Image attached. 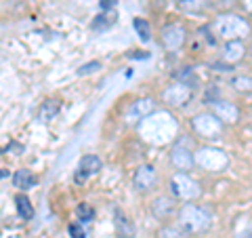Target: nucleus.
<instances>
[{
	"mask_svg": "<svg viewBox=\"0 0 252 238\" xmlns=\"http://www.w3.org/2000/svg\"><path fill=\"white\" fill-rule=\"evenodd\" d=\"M215 32L229 42V40H238V38L246 36L250 32V28H248V23L244 21L242 17H238V15H223V17L217 19Z\"/></svg>",
	"mask_w": 252,
	"mask_h": 238,
	"instance_id": "f03ea898",
	"label": "nucleus"
},
{
	"mask_svg": "<svg viewBox=\"0 0 252 238\" xmlns=\"http://www.w3.org/2000/svg\"><path fill=\"white\" fill-rule=\"evenodd\" d=\"M235 2V0H217V4L219 6H231Z\"/></svg>",
	"mask_w": 252,
	"mask_h": 238,
	"instance_id": "7c9ffc66",
	"label": "nucleus"
},
{
	"mask_svg": "<svg viewBox=\"0 0 252 238\" xmlns=\"http://www.w3.org/2000/svg\"><path fill=\"white\" fill-rule=\"evenodd\" d=\"M36 175L32 171H28V169H21V171H17L15 173V177H13V184H15V188H21V190H30V188H34L36 186Z\"/></svg>",
	"mask_w": 252,
	"mask_h": 238,
	"instance_id": "dca6fc26",
	"label": "nucleus"
},
{
	"mask_svg": "<svg viewBox=\"0 0 252 238\" xmlns=\"http://www.w3.org/2000/svg\"><path fill=\"white\" fill-rule=\"evenodd\" d=\"M208 0H181V9L187 13H202L206 11Z\"/></svg>",
	"mask_w": 252,
	"mask_h": 238,
	"instance_id": "412c9836",
	"label": "nucleus"
},
{
	"mask_svg": "<svg viewBox=\"0 0 252 238\" xmlns=\"http://www.w3.org/2000/svg\"><path fill=\"white\" fill-rule=\"evenodd\" d=\"M244 4H246L248 11H252V0H244Z\"/></svg>",
	"mask_w": 252,
	"mask_h": 238,
	"instance_id": "473e14b6",
	"label": "nucleus"
},
{
	"mask_svg": "<svg viewBox=\"0 0 252 238\" xmlns=\"http://www.w3.org/2000/svg\"><path fill=\"white\" fill-rule=\"evenodd\" d=\"M76 217H78V221H82V224H86V221H93L94 211H93L91 204L82 202V204H78V207H76Z\"/></svg>",
	"mask_w": 252,
	"mask_h": 238,
	"instance_id": "4be33fe9",
	"label": "nucleus"
},
{
	"mask_svg": "<svg viewBox=\"0 0 252 238\" xmlns=\"http://www.w3.org/2000/svg\"><path fill=\"white\" fill-rule=\"evenodd\" d=\"M156 184V169L152 164H143L139 166L135 173V186L137 190H149Z\"/></svg>",
	"mask_w": 252,
	"mask_h": 238,
	"instance_id": "6e6552de",
	"label": "nucleus"
},
{
	"mask_svg": "<svg viewBox=\"0 0 252 238\" xmlns=\"http://www.w3.org/2000/svg\"><path fill=\"white\" fill-rule=\"evenodd\" d=\"M215 114L220 120H227V122L238 120V108L233 104H225V101H215Z\"/></svg>",
	"mask_w": 252,
	"mask_h": 238,
	"instance_id": "ddd939ff",
	"label": "nucleus"
},
{
	"mask_svg": "<svg viewBox=\"0 0 252 238\" xmlns=\"http://www.w3.org/2000/svg\"><path fill=\"white\" fill-rule=\"evenodd\" d=\"M238 238H252V228H248V230H244V232L238 236Z\"/></svg>",
	"mask_w": 252,
	"mask_h": 238,
	"instance_id": "2f4dec72",
	"label": "nucleus"
},
{
	"mask_svg": "<svg viewBox=\"0 0 252 238\" xmlns=\"http://www.w3.org/2000/svg\"><path fill=\"white\" fill-rule=\"evenodd\" d=\"M212 70H217V72H231V63H227V66H225V63H212V66H210Z\"/></svg>",
	"mask_w": 252,
	"mask_h": 238,
	"instance_id": "cd10ccee",
	"label": "nucleus"
},
{
	"mask_svg": "<svg viewBox=\"0 0 252 238\" xmlns=\"http://www.w3.org/2000/svg\"><path fill=\"white\" fill-rule=\"evenodd\" d=\"M179 226L183 228L189 236L202 234L212 226V219L204 209L193 207V204H185V207L179 211Z\"/></svg>",
	"mask_w": 252,
	"mask_h": 238,
	"instance_id": "f257e3e1",
	"label": "nucleus"
},
{
	"mask_svg": "<svg viewBox=\"0 0 252 238\" xmlns=\"http://www.w3.org/2000/svg\"><path fill=\"white\" fill-rule=\"evenodd\" d=\"M114 226H116V232L120 238H132L135 236V226H132V221L126 217L120 209L114 211Z\"/></svg>",
	"mask_w": 252,
	"mask_h": 238,
	"instance_id": "9d476101",
	"label": "nucleus"
},
{
	"mask_svg": "<svg viewBox=\"0 0 252 238\" xmlns=\"http://www.w3.org/2000/svg\"><path fill=\"white\" fill-rule=\"evenodd\" d=\"M59 110H61V104H59V101L49 99V101H44V104L40 106V110H38V118H40L42 122H51L53 118L59 114Z\"/></svg>",
	"mask_w": 252,
	"mask_h": 238,
	"instance_id": "2eb2a0df",
	"label": "nucleus"
},
{
	"mask_svg": "<svg viewBox=\"0 0 252 238\" xmlns=\"http://www.w3.org/2000/svg\"><path fill=\"white\" fill-rule=\"evenodd\" d=\"M156 238H189V234L181 226H164L158 230Z\"/></svg>",
	"mask_w": 252,
	"mask_h": 238,
	"instance_id": "aec40b11",
	"label": "nucleus"
},
{
	"mask_svg": "<svg viewBox=\"0 0 252 238\" xmlns=\"http://www.w3.org/2000/svg\"><path fill=\"white\" fill-rule=\"evenodd\" d=\"M101 6H103L105 11H112L116 6V0H101Z\"/></svg>",
	"mask_w": 252,
	"mask_h": 238,
	"instance_id": "c85d7f7f",
	"label": "nucleus"
},
{
	"mask_svg": "<svg viewBox=\"0 0 252 238\" xmlns=\"http://www.w3.org/2000/svg\"><path fill=\"white\" fill-rule=\"evenodd\" d=\"M250 53H252V40H250Z\"/></svg>",
	"mask_w": 252,
	"mask_h": 238,
	"instance_id": "f704fd0d",
	"label": "nucleus"
},
{
	"mask_svg": "<svg viewBox=\"0 0 252 238\" xmlns=\"http://www.w3.org/2000/svg\"><path fill=\"white\" fill-rule=\"evenodd\" d=\"M164 101L166 104H172V106H181L183 101H187L189 99V89L187 86H183V84H175V86H168L166 91H164Z\"/></svg>",
	"mask_w": 252,
	"mask_h": 238,
	"instance_id": "9b49d317",
	"label": "nucleus"
},
{
	"mask_svg": "<svg viewBox=\"0 0 252 238\" xmlns=\"http://www.w3.org/2000/svg\"><path fill=\"white\" fill-rule=\"evenodd\" d=\"M69 236H72V238H86V232L82 230L80 224H72V226H69Z\"/></svg>",
	"mask_w": 252,
	"mask_h": 238,
	"instance_id": "bb28decb",
	"label": "nucleus"
},
{
	"mask_svg": "<svg viewBox=\"0 0 252 238\" xmlns=\"http://www.w3.org/2000/svg\"><path fill=\"white\" fill-rule=\"evenodd\" d=\"M172 162H175L181 171H187L193 166V154H189V150H185L183 146H177L172 150Z\"/></svg>",
	"mask_w": 252,
	"mask_h": 238,
	"instance_id": "f8f14e48",
	"label": "nucleus"
},
{
	"mask_svg": "<svg viewBox=\"0 0 252 238\" xmlns=\"http://www.w3.org/2000/svg\"><path fill=\"white\" fill-rule=\"evenodd\" d=\"M160 40H162V44L166 46L168 51H177L185 42V30L181 26H177V23H170V26H166L162 30Z\"/></svg>",
	"mask_w": 252,
	"mask_h": 238,
	"instance_id": "20e7f679",
	"label": "nucleus"
},
{
	"mask_svg": "<svg viewBox=\"0 0 252 238\" xmlns=\"http://www.w3.org/2000/svg\"><path fill=\"white\" fill-rule=\"evenodd\" d=\"M152 209H154V215H156V217L166 219V217H170V215H175L177 202L172 200V198H168V196H160V198H156V200H154Z\"/></svg>",
	"mask_w": 252,
	"mask_h": 238,
	"instance_id": "1a4fd4ad",
	"label": "nucleus"
},
{
	"mask_svg": "<svg viewBox=\"0 0 252 238\" xmlns=\"http://www.w3.org/2000/svg\"><path fill=\"white\" fill-rule=\"evenodd\" d=\"M130 57H132V59H141V57H143V59H147V57H149V53H141V51H135V53H130Z\"/></svg>",
	"mask_w": 252,
	"mask_h": 238,
	"instance_id": "c756f323",
	"label": "nucleus"
},
{
	"mask_svg": "<svg viewBox=\"0 0 252 238\" xmlns=\"http://www.w3.org/2000/svg\"><path fill=\"white\" fill-rule=\"evenodd\" d=\"M195 160H198L202 166L210 169V171H219V169H223V166L227 164V158H225V154L220 152V150H202Z\"/></svg>",
	"mask_w": 252,
	"mask_h": 238,
	"instance_id": "423d86ee",
	"label": "nucleus"
},
{
	"mask_svg": "<svg viewBox=\"0 0 252 238\" xmlns=\"http://www.w3.org/2000/svg\"><path fill=\"white\" fill-rule=\"evenodd\" d=\"M114 23H116V11L112 9V11H105V13L97 15V17L93 19L91 28L97 30V32H103V30H107V28H112Z\"/></svg>",
	"mask_w": 252,
	"mask_h": 238,
	"instance_id": "f3484780",
	"label": "nucleus"
},
{
	"mask_svg": "<svg viewBox=\"0 0 252 238\" xmlns=\"http://www.w3.org/2000/svg\"><path fill=\"white\" fill-rule=\"evenodd\" d=\"M170 188H172V194L181 198V200H193V198H198L202 192L198 181H193L191 177L183 175V173H177V175L170 179Z\"/></svg>",
	"mask_w": 252,
	"mask_h": 238,
	"instance_id": "7ed1b4c3",
	"label": "nucleus"
},
{
	"mask_svg": "<svg viewBox=\"0 0 252 238\" xmlns=\"http://www.w3.org/2000/svg\"><path fill=\"white\" fill-rule=\"evenodd\" d=\"M244 57V44L240 40H229L223 49V59L227 63H235Z\"/></svg>",
	"mask_w": 252,
	"mask_h": 238,
	"instance_id": "4468645a",
	"label": "nucleus"
},
{
	"mask_svg": "<svg viewBox=\"0 0 252 238\" xmlns=\"http://www.w3.org/2000/svg\"><path fill=\"white\" fill-rule=\"evenodd\" d=\"M15 204H17V213H19L21 219H32L34 217V207H32V202L23 194L15 196Z\"/></svg>",
	"mask_w": 252,
	"mask_h": 238,
	"instance_id": "a211bd4d",
	"label": "nucleus"
},
{
	"mask_svg": "<svg viewBox=\"0 0 252 238\" xmlns=\"http://www.w3.org/2000/svg\"><path fill=\"white\" fill-rule=\"evenodd\" d=\"M175 78H177V82L179 84H183V86H187V89H191V86H198V76L193 74V70H189V68H183L181 72H177L175 74Z\"/></svg>",
	"mask_w": 252,
	"mask_h": 238,
	"instance_id": "6ab92c4d",
	"label": "nucleus"
},
{
	"mask_svg": "<svg viewBox=\"0 0 252 238\" xmlns=\"http://www.w3.org/2000/svg\"><path fill=\"white\" fill-rule=\"evenodd\" d=\"M135 30H137V34H139V38L143 42H147V40H152V30H149V23L147 21H143V19H135Z\"/></svg>",
	"mask_w": 252,
	"mask_h": 238,
	"instance_id": "5701e85b",
	"label": "nucleus"
},
{
	"mask_svg": "<svg viewBox=\"0 0 252 238\" xmlns=\"http://www.w3.org/2000/svg\"><path fill=\"white\" fill-rule=\"evenodd\" d=\"M191 124H193V129L198 131V133H202V135H217L219 131H220V122L217 120V116H212V114H200V116H195L193 120H191Z\"/></svg>",
	"mask_w": 252,
	"mask_h": 238,
	"instance_id": "0eeeda50",
	"label": "nucleus"
},
{
	"mask_svg": "<svg viewBox=\"0 0 252 238\" xmlns=\"http://www.w3.org/2000/svg\"><path fill=\"white\" fill-rule=\"evenodd\" d=\"M101 70V63L99 61H89V63H84V66L78 68V76H89V74H94V72H99Z\"/></svg>",
	"mask_w": 252,
	"mask_h": 238,
	"instance_id": "393cba45",
	"label": "nucleus"
},
{
	"mask_svg": "<svg viewBox=\"0 0 252 238\" xmlns=\"http://www.w3.org/2000/svg\"><path fill=\"white\" fill-rule=\"evenodd\" d=\"M99 171H101V158L94 156V154H86V156H82L80 164H78V171H76L74 179L78 181V184H82L86 177H91V175H94V173H99Z\"/></svg>",
	"mask_w": 252,
	"mask_h": 238,
	"instance_id": "39448f33",
	"label": "nucleus"
},
{
	"mask_svg": "<svg viewBox=\"0 0 252 238\" xmlns=\"http://www.w3.org/2000/svg\"><path fill=\"white\" fill-rule=\"evenodd\" d=\"M231 84L240 91H252V78L250 76H235Z\"/></svg>",
	"mask_w": 252,
	"mask_h": 238,
	"instance_id": "a878e982",
	"label": "nucleus"
},
{
	"mask_svg": "<svg viewBox=\"0 0 252 238\" xmlns=\"http://www.w3.org/2000/svg\"><path fill=\"white\" fill-rule=\"evenodd\" d=\"M2 177H6V171H0V179H2Z\"/></svg>",
	"mask_w": 252,
	"mask_h": 238,
	"instance_id": "72a5a7b5",
	"label": "nucleus"
},
{
	"mask_svg": "<svg viewBox=\"0 0 252 238\" xmlns=\"http://www.w3.org/2000/svg\"><path fill=\"white\" fill-rule=\"evenodd\" d=\"M149 112H154V101L152 99H141L130 110V114H141V116H145Z\"/></svg>",
	"mask_w": 252,
	"mask_h": 238,
	"instance_id": "b1692460",
	"label": "nucleus"
}]
</instances>
